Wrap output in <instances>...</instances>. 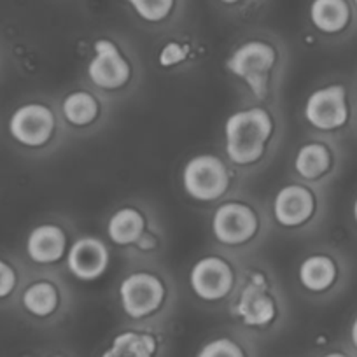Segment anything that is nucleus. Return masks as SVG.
I'll use <instances>...</instances> for the list:
<instances>
[{
	"instance_id": "f257e3e1",
	"label": "nucleus",
	"mask_w": 357,
	"mask_h": 357,
	"mask_svg": "<svg viewBox=\"0 0 357 357\" xmlns=\"http://www.w3.org/2000/svg\"><path fill=\"white\" fill-rule=\"evenodd\" d=\"M225 154L235 167H252L266 154L275 135V118L261 105L231 112L225 121Z\"/></svg>"
},
{
	"instance_id": "f03ea898",
	"label": "nucleus",
	"mask_w": 357,
	"mask_h": 357,
	"mask_svg": "<svg viewBox=\"0 0 357 357\" xmlns=\"http://www.w3.org/2000/svg\"><path fill=\"white\" fill-rule=\"evenodd\" d=\"M181 186L193 202L214 204L226 197L231 188V170L218 154H195L181 170Z\"/></svg>"
},
{
	"instance_id": "7ed1b4c3",
	"label": "nucleus",
	"mask_w": 357,
	"mask_h": 357,
	"mask_svg": "<svg viewBox=\"0 0 357 357\" xmlns=\"http://www.w3.org/2000/svg\"><path fill=\"white\" fill-rule=\"evenodd\" d=\"M279 61V54L273 44L263 39H249L238 44L226 60V70L233 77L240 79L254 93L263 98L268 93V86Z\"/></svg>"
},
{
	"instance_id": "20e7f679",
	"label": "nucleus",
	"mask_w": 357,
	"mask_h": 357,
	"mask_svg": "<svg viewBox=\"0 0 357 357\" xmlns=\"http://www.w3.org/2000/svg\"><path fill=\"white\" fill-rule=\"evenodd\" d=\"M56 132V114L44 102H23L8 119V135L25 151L44 149Z\"/></svg>"
},
{
	"instance_id": "39448f33",
	"label": "nucleus",
	"mask_w": 357,
	"mask_h": 357,
	"mask_svg": "<svg viewBox=\"0 0 357 357\" xmlns=\"http://www.w3.org/2000/svg\"><path fill=\"white\" fill-rule=\"evenodd\" d=\"M233 294V315L247 328L264 329L279 317L277 296L261 272L250 273L243 286Z\"/></svg>"
},
{
	"instance_id": "423d86ee",
	"label": "nucleus",
	"mask_w": 357,
	"mask_h": 357,
	"mask_svg": "<svg viewBox=\"0 0 357 357\" xmlns=\"http://www.w3.org/2000/svg\"><path fill=\"white\" fill-rule=\"evenodd\" d=\"M118 296L123 314L133 321H142L161 310L167 301V284L156 273L137 270L119 282Z\"/></svg>"
},
{
	"instance_id": "0eeeda50",
	"label": "nucleus",
	"mask_w": 357,
	"mask_h": 357,
	"mask_svg": "<svg viewBox=\"0 0 357 357\" xmlns=\"http://www.w3.org/2000/svg\"><path fill=\"white\" fill-rule=\"evenodd\" d=\"M190 289L204 303H221L236 289V272L226 257L207 254L195 261L188 273Z\"/></svg>"
},
{
	"instance_id": "6e6552de",
	"label": "nucleus",
	"mask_w": 357,
	"mask_h": 357,
	"mask_svg": "<svg viewBox=\"0 0 357 357\" xmlns=\"http://www.w3.org/2000/svg\"><path fill=\"white\" fill-rule=\"evenodd\" d=\"M211 231L221 245L243 247L259 235L261 218L247 202L229 200L215 207L211 218Z\"/></svg>"
},
{
	"instance_id": "1a4fd4ad",
	"label": "nucleus",
	"mask_w": 357,
	"mask_h": 357,
	"mask_svg": "<svg viewBox=\"0 0 357 357\" xmlns=\"http://www.w3.org/2000/svg\"><path fill=\"white\" fill-rule=\"evenodd\" d=\"M86 75L102 91H119L132 81L133 68L118 43L102 37L93 44V56L88 61Z\"/></svg>"
},
{
	"instance_id": "9d476101",
	"label": "nucleus",
	"mask_w": 357,
	"mask_h": 357,
	"mask_svg": "<svg viewBox=\"0 0 357 357\" xmlns=\"http://www.w3.org/2000/svg\"><path fill=\"white\" fill-rule=\"evenodd\" d=\"M303 116L308 125L321 132L342 128L349 119L345 88L342 84H328L314 89L305 100Z\"/></svg>"
},
{
	"instance_id": "9b49d317",
	"label": "nucleus",
	"mask_w": 357,
	"mask_h": 357,
	"mask_svg": "<svg viewBox=\"0 0 357 357\" xmlns=\"http://www.w3.org/2000/svg\"><path fill=\"white\" fill-rule=\"evenodd\" d=\"M65 264L74 279L81 282H95L107 273L111 252L104 240L86 235L70 243Z\"/></svg>"
},
{
	"instance_id": "f8f14e48",
	"label": "nucleus",
	"mask_w": 357,
	"mask_h": 357,
	"mask_svg": "<svg viewBox=\"0 0 357 357\" xmlns=\"http://www.w3.org/2000/svg\"><path fill=\"white\" fill-rule=\"evenodd\" d=\"M273 219L286 229H298L312 221L317 211V198L308 186L289 183L273 197Z\"/></svg>"
},
{
	"instance_id": "ddd939ff",
	"label": "nucleus",
	"mask_w": 357,
	"mask_h": 357,
	"mask_svg": "<svg viewBox=\"0 0 357 357\" xmlns=\"http://www.w3.org/2000/svg\"><path fill=\"white\" fill-rule=\"evenodd\" d=\"M67 231L58 222H40L33 226L25 238V254L30 263L50 266L65 261L68 252Z\"/></svg>"
},
{
	"instance_id": "4468645a",
	"label": "nucleus",
	"mask_w": 357,
	"mask_h": 357,
	"mask_svg": "<svg viewBox=\"0 0 357 357\" xmlns=\"http://www.w3.org/2000/svg\"><path fill=\"white\" fill-rule=\"evenodd\" d=\"M61 303L60 287L50 279H33L20 293L23 312L33 319H50Z\"/></svg>"
},
{
	"instance_id": "2eb2a0df",
	"label": "nucleus",
	"mask_w": 357,
	"mask_h": 357,
	"mask_svg": "<svg viewBox=\"0 0 357 357\" xmlns=\"http://www.w3.org/2000/svg\"><path fill=\"white\" fill-rule=\"evenodd\" d=\"M146 231V215L132 205H125L112 212L105 226L109 240L118 247H135Z\"/></svg>"
},
{
	"instance_id": "dca6fc26",
	"label": "nucleus",
	"mask_w": 357,
	"mask_h": 357,
	"mask_svg": "<svg viewBox=\"0 0 357 357\" xmlns=\"http://www.w3.org/2000/svg\"><path fill=\"white\" fill-rule=\"evenodd\" d=\"M338 277L336 263L326 254H308L298 266V282L308 293H326Z\"/></svg>"
},
{
	"instance_id": "f3484780",
	"label": "nucleus",
	"mask_w": 357,
	"mask_h": 357,
	"mask_svg": "<svg viewBox=\"0 0 357 357\" xmlns=\"http://www.w3.org/2000/svg\"><path fill=\"white\" fill-rule=\"evenodd\" d=\"M160 343L149 331L125 329L111 340L100 357H156Z\"/></svg>"
},
{
	"instance_id": "a211bd4d",
	"label": "nucleus",
	"mask_w": 357,
	"mask_h": 357,
	"mask_svg": "<svg viewBox=\"0 0 357 357\" xmlns=\"http://www.w3.org/2000/svg\"><path fill=\"white\" fill-rule=\"evenodd\" d=\"M293 168L303 181H317L331 168V153L322 142H307L294 153Z\"/></svg>"
},
{
	"instance_id": "6ab92c4d",
	"label": "nucleus",
	"mask_w": 357,
	"mask_h": 357,
	"mask_svg": "<svg viewBox=\"0 0 357 357\" xmlns=\"http://www.w3.org/2000/svg\"><path fill=\"white\" fill-rule=\"evenodd\" d=\"M308 16L319 32L333 36L349 25L350 8L347 0H312Z\"/></svg>"
},
{
	"instance_id": "aec40b11",
	"label": "nucleus",
	"mask_w": 357,
	"mask_h": 357,
	"mask_svg": "<svg viewBox=\"0 0 357 357\" xmlns=\"http://www.w3.org/2000/svg\"><path fill=\"white\" fill-rule=\"evenodd\" d=\"M61 114L70 126L86 128L97 121L100 114V104L93 93L86 89H75L65 95L61 100Z\"/></svg>"
},
{
	"instance_id": "412c9836",
	"label": "nucleus",
	"mask_w": 357,
	"mask_h": 357,
	"mask_svg": "<svg viewBox=\"0 0 357 357\" xmlns=\"http://www.w3.org/2000/svg\"><path fill=\"white\" fill-rule=\"evenodd\" d=\"M146 23H161L174 13L175 0H125Z\"/></svg>"
},
{
	"instance_id": "4be33fe9",
	"label": "nucleus",
	"mask_w": 357,
	"mask_h": 357,
	"mask_svg": "<svg viewBox=\"0 0 357 357\" xmlns=\"http://www.w3.org/2000/svg\"><path fill=\"white\" fill-rule=\"evenodd\" d=\"M197 357H247V352L231 336H215L200 347Z\"/></svg>"
},
{
	"instance_id": "5701e85b",
	"label": "nucleus",
	"mask_w": 357,
	"mask_h": 357,
	"mask_svg": "<svg viewBox=\"0 0 357 357\" xmlns=\"http://www.w3.org/2000/svg\"><path fill=\"white\" fill-rule=\"evenodd\" d=\"M20 289V272L16 264L8 257L0 256V303L15 296Z\"/></svg>"
},
{
	"instance_id": "b1692460",
	"label": "nucleus",
	"mask_w": 357,
	"mask_h": 357,
	"mask_svg": "<svg viewBox=\"0 0 357 357\" xmlns=\"http://www.w3.org/2000/svg\"><path fill=\"white\" fill-rule=\"evenodd\" d=\"M190 53L191 51L188 44L178 43V40H168L167 44L161 46L160 53H158V65L163 68L177 67L190 58Z\"/></svg>"
},
{
	"instance_id": "393cba45",
	"label": "nucleus",
	"mask_w": 357,
	"mask_h": 357,
	"mask_svg": "<svg viewBox=\"0 0 357 357\" xmlns=\"http://www.w3.org/2000/svg\"><path fill=\"white\" fill-rule=\"evenodd\" d=\"M350 340H352V345L356 347L357 350V317L354 319L352 326H350Z\"/></svg>"
},
{
	"instance_id": "a878e982",
	"label": "nucleus",
	"mask_w": 357,
	"mask_h": 357,
	"mask_svg": "<svg viewBox=\"0 0 357 357\" xmlns=\"http://www.w3.org/2000/svg\"><path fill=\"white\" fill-rule=\"evenodd\" d=\"M322 357H349V356L343 352H329V354H324Z\"/></svg>"
},
{
	"instance_id": "bb28decb",
	"label": "nucleus",
	"mask_w": 357,
	"mask_h": 357,
	"mask_svg": "<svg viewBox=\"0 0 357 357\" xmlns=\"http://www.w3.org/2000/svg\"><path fill=\"white\" fill-rule=\"evenodd\" d=\"M219 2H222V4H226V6H233V4H238V2H242V0H219Z\"/></svg>"
},
{
	"instance_id": "cd10ccee",
	"label": "nucleus",
	"mask_w": 357,
	"mask_h": 357,
	"mask_svg": "<svg viewBox=\"0 0 357 357\" xmlns=\"http://www.w3.org/2000/svg\"><path fill=\"white\" fill-rule=\"evenodd\" d=\"M352 214H354V219H356V222H357V198H356V202H354V207H352Z\"/></svg>"
},
{
	"instance_id": "c85d7f7f",
	"label": "nucleus",
	"mask_w": 357,
	"mask_h": 357,
	"mask_svg": "<svg viewBox=\"0 0 357 357\" xmlns=\"http://www.w3.org/2000/svg\"><path fill=\"white\" fill-rule=\"evenodd\" d=\"M354 4H356V8H357V0H354Z\"/></svg>"
},
{
	"instance_id": "c756f323",
	"label": "nucleus",
	"mask_w": 357,
	"mask_h": 357,
	"mask_svg": "<svg viewBox=\"0 0 357 357\" xmlns=\"http://www.w3.org/2000/svg\"><path fill=\"white\" fill-rule=\"evenodd\" d=\"M50 357H60V356H50Z\"/></svg>"
}]
</instances>
